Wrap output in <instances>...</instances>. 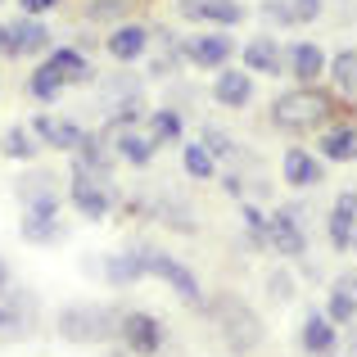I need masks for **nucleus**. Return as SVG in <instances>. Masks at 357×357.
I'll list each match as a JSON object with an SVG mask.
<instances>
[{
	"label": "nucleus",
	"mask_w": 357,
	"mask_h": 357,
	"mask_svg": "<svg viewBox=\"0 0 357 357\" xmlns=\"http://www.w3.org/2000/svg\"><path fill=\"white\" fill-rule=\"evenodd\" d=\"M335 118H340V100L326 86H289V91H280L267 109V122L276 131H289V136H307V131L317 136V131Z\"/></svg>",
	"instance_id": "f257e3e1"
},
{
	"label": "nucleus",
	"mask_w": 357,
	"mask_h": 357,
	"mask_svg": "<svg viewBox=\"0 0 357 357\" xmlns=\"http://www.w3.org/2000/svg\"><path fill=\"white\" fill-rule=\"evenodd\" d=\"M204 312L218 321V331H222V340H227L231 353H253L262 340H267V331H262V317L253 312L244 298H236V294L208 298V303H204Z\"/></svg>",
	"instance_id": "f03ea898"
},
{
	"label": "nucleus",
	"mask_w": 357,
	"mask_h": 357,
	"mask_svg": "<svg viewBox=\"0 0 357 357\" xmlns=\"http://www.w3.org/2000/svg\"><path fill=\"white\" fill-rule=\"evenodd\" d=\"M118 307L109 303H68L54 317V331L68 344H114L118 340Z\"/></svg>",
	"instance_id": "7ed1b4c3"
},
{
	"label": "nucleus",
	"mask_w": 357,
	"mask_h": 357,
	"mask_svg": "<svg viewBox=\"0 0 357 357\" xmlns=\"http://www.w3.org/2000/svg\"><path fill=\"white\" fill-rule=\"evenodd\" d=\"M136 253H140V267H145V276H154V280H163L167 289H172L176 298H181L185 307H195V312H204V285H199V276H195L185 262H176L172 253H163V249H154V244H136Z\"/></svg>",
	"instance_id": "20e7f679"
},
{
	"label": "nucleus",
	"mask_w": 357,
	"mask_h": 357,
	"mask_svg": "<svg viewBox=\"0 0 357 357\" xmlns=\"http://www.w3.org/2000/svg\"><path fill=\"white\" fill-rule=\"evenodd\" d=\"M303 218H307L303 204H276V208L267 213V253H276V258H285V262L307 258Z\"/></svg>",
	"instance_id": "39448f33"
},
{
	"label": "nucleus",
	"mask_w": 357,
	"mask_h": 357,
	"mask_svg": "<svg viewBox=\"0 0 357 357\" xmlns=\"http://www.w3.org/2000/svg\"><path fill=\"white\" fill-rule=\"evenodd\" d=\"M181 54L190 68L199 73H222L227 63H236V41H231V32H222V27H199V32L181 36Z\"/></svg>",
	"instance_id": "423d86ee"
},
{
	"label": "nucleus",
	"mask_w": 357,
	"mask_h": 357,
	"mask_svg": "<svg viewBox=\"0 0 357 357\" xmlns=\"http://www.w3.org/2000/svg\"><path fill=\"white\" fill-rule=\"evenodd\" d=\"M118 344L131 357H158V353H163V344H167V326L158 321L154 312L131 307V312L118 317Z\"/></svg>",
	"instance_id": "0eeeda50"
},
{
	"label": "nucleus",
	"mask_w": 357,
	"mask_h": 357,
	"mask_svg": "<svg viewBox=\"0 0 357 357\" xmlns=\"http://www.w3.org/2000/svg\"><path fill=\"white\" fill-rule=\"evenodd\" d=\"M100 136L109 140V149H114L118 163H131V167H149L154 163V140L145 136V127L140 122H122V118H109L105 127H100Z\"/></svg>",
	"instance_id": "6e6552de"
},
{
	"label": "nucleus",
	"mask_w": 357,
	"mask_h": 357,
	"mask_svg": "<svg viewBox=\"0 0 357 357\" xmlns=\"http://www.w3.org/2000/svg\"><path fill=\"white\" fill-rule=\"evenodd\" d=\"M176 14H181L185 23L231 32V27H240L244 18H249V9H244L240 0H176Z\"/></svg>",
	"instance_id": "1a4fd4ad"
},
{
	"label": "nucleus",
	"mask_w": 357,
	"mask_h": 357,
	"mask_svg": "<svg viewBox=\"0 0 357 357\" xmlns=\"http://www.w3.org/2000/svg\"><path fill=\"white\" fill-rule=\"evenodd\" d=\"M5 27H9V59H45V54H50L54 32L41 23V18L18 14V18H9Z\"/></svg>",
	"instance_id": "9d476101"
},
{
	"label": "nucleus",
	"mask_w": 357,
	"mask_h": 357,
	"mask_svg": "<svg viewBox=\"0 0 357 357\" xmlns=\"http://www.w3.org/2000/svg\"><path fill=\"white\" fill-rule=\"evenodd\" d=\"M280 181L289 190H317L326 181V163L307 145H285V154H280Z\"/></svg>",
	"instance_id": "9b49d317"
},
{
	"label": "nucleus",
	"mask_w": 357,
	"mask_h": 357,
	"mask_svg": "<svg viewBox=\"0 0 357 357\" xmlns=\"http://www.w3.org/2000/svg\"><path fill=\"white\" fill-rule=\"evenodd\" d=\"M240 68L253 77H285V45L276 36H249L240 45Z\"/></svg>",
	"instance_id": "f8f14e48"
},
{
	"label": "nucleus",
	"mask_w": 357,
	"mask_h": 357,
	"mask_svg": "<svg viewBox=\"0 0 357 357\" xmlns=\"http://www.w3.org/2000/svg\"><path fill=\"white\" fill-rule=\"evenodd\" d=\"M68 204L77 208V218H86V222H105L109 213H114L118 195H114V185H105V181H86V176H73V181H68Z\"/></svg>",
	"instance_id": "ddd939ff"
},
{
	"label": "nucleus",
	"mask_w": 357,
	"mask_h": 357,
	"mask_svg": "<svg viewBox=\"0 0 357 357\" xmlns=\"http://www.w3.org/2000/svg\"><path fill=\"white\" fill-rule=\"evenodd\" d=\"M326 63H331V54L317 41H294L285 50V77H294V86H321Z\"/></svg>",
	"instance_id": "4468645a"
},
{
	"label": "nucleus",
	"mask_w": 357,
	"mask_h": 357,
	"mask_svg": "<svg viewBox=\"0 0 357 357\" xmlns=\"http://www.w3.org/2000/svg\"><path fill=\"white\" fill-rule=\"evenodd\" d=\"M317 158L321 163H357V122L335 118L317 131Z\"/></svg>",
	"instance_id": "2eb2a0df"
},
{
	"label": "nucleus",
	"mask_w": 357,
	"mask_h": 357,
	"mask_svg": "<svg viewBox=\"0 0 357 357\" xmlns=\"http://www.w3.org/2000/svg\"><path fill=\"white\" fill-rule=\"evenodd\" d=\"M27 127H32V136L41 140V149H59V154H73V149L82 145V136H86L82 122L59 118V114H36Z\"/></svg>",
	"instance_id": "dca6fc26"
},
{
	"label": "nucleus",
	"mask_w": 357,
	"mask_h": 357,
	"mask_svg": "<svg viewBox=\"0 0 357 357\" xmlns=\"http://www.w3.org/2000/svg\"><path fill=\"white\" fill-rule=\"evenodd\" d=\"M41 63L63 82V86H91V82H100L96 68H91V54H82L77 45H50V54H45Z\"/></svg>",
	"instance_id": "f3484780"
},
{
	"label": "nucleus",
	"mask_w": 357,
	"mask_h": 357,
	"mask_svg": "<svg viewBox=\"0 0 357 357\" xmlns=\"http://www.w3.org/2000/svg\"><path fill=\"white\" fill-rule=\"evenodd\" d=\"M105 54L118 63H136L149 54V23H136V18H127V23L109 27L105 36Z\"/></svg>",
	"instance_id": "a211bd4d"
},
{
	"label": "nucleus",
	"mask_w": 357,
	"mask_h": 357,
	"mask_svg": "<svg viewBox=\"0 0 357 357\" xmlns=\"http://www.w3.org/2000/svg\"><path fill=\"white\" fill-rule=\"evenodd\" d=\"M357 236V190H340L331 204V218H326V240L335 253H349Z\"/></svg>",
	"instance_id": "6ab92c4d"
},
{
	"label": "nucleus",
	"mask_w": 357,
	"mask_h": 357,
	"mask_svg": "<svg viewBox=\"0 0 357 357\" xmlns=\"http://www.w3.org/2000/svg\"><path fill=\"white\" fill-rule=\"evenodd\" d=\"M18 236L27 244H59L68 236V227H63L59 218V204H41V208H23V222H18Z\"/></svg>",
	"instance_id": "aec40b11"
},
{
	"label": "nucleus",
	"mask_w": 357,
	"mask_h": 357,
	"mask_svg": "<svg viewBox=\"0 0 357 357\" xmlns=\"http://www.w3.org/2000/svg\"><path fill=\"white\" fill-rule=\"evenodd\" d=\"M298 349H303L307 357H331L335 349H340V326H335L321 307H307L303 326H298Z\"/></svg>",
	"instance_id": "412c9836"
},
{
	"label": "nucleus",
	"mask_w": 357,
	"mask_h": 357,
	"mask_svg": "<svg viewBox=\"0 0 357 357\" xmlns=\"http://www.w3.org/2000/svg\"><path fill=\"white\" fill-rule=\"evenodd\" d=\"M213 100H218L222 109H231V114H244V109L253 105V73L227 63V68L213 77Z\"/></svg>",
	"instance_id": "4be33fe9"
},
{
	"label": "nucleus",
	"mask_w": 357,
	"mask_h": 357,
	"mask_svg": "<svg viewBox=\"0 0 357 357\" xmlns=\"http://www.w3.org/2000/svg\"><path fill=\"white\" fill-rule=\"evenodd\" d=\"M326 317H331L340 331L357 326V271H344V276L331 280V294H326Z\"/></svg>",
	"instance_id": "5701e85b"
},
{
	"label": "nucleus",
	"mask_w": 357,
	"mask_h": 357,
	"mask_svg": "<svg viewBox=\"0 0 357 357\" xmlns=\"http://www.w3.org/2000/svg\"><path fill=\"white\" fill-rule=\"evenodd\" d=\"M140 127H145L149 140H154V149H167V145H181L185 140V114L181 109H167V105L149 109V114L140 118Z\"/></svg>",
	"instance_id": "b1692460"
},
{
	"label": "nucleus",
	"mask_w": 357,
	"mask_h": 357,
	"mask_svg": "<svg viewBox=\"0 0 357 357\" xmlns=\"http://www.w3.org/2000/svg\"><path fill=\"white\" fill-rule=\"evenodd\" d=\"M326 91H331L335 100H349L357 105V50H335L331 63H326Z\"/></svg>",
	"instance_id": "393cba45"
},
{
	"label": "nucleus",
	"mask_w": 357,
	"mask_h": 357,
	"mask_svg": "<svg viewBox=\"0 0 357 357\" xmlns=\"http://www.w3.org/2000/svg\"><path fill=\"white\" fill-rule=\"evenodd\" d=\"M14 195L23 208H41V204H63V190H59V176L54 172H23L14 181Z\"/></svg>",
	"instance_id": "a878e982"
},
{
	"label": "nucleus",
	"mask_w": 357,
	"mask_h": 357,
	"mask_svg": "<svg viewBox=\"0 0 357 357\" xmlns=\"http://www.w3.org/2000/svg\"><path fill=\"white\" fill-rule=\"evenodd\" d=\"M100 276H105L114 289H131L136 280H145V267H140V253H136V249L109 253V258L100 262Z\"/></svg>",
	"instance_id": "bb28decb"
},
{
	"label": "nucleus",
	"mask_w": 357,
	"mask_h": 357,
	"mask_svg": "<svg viewBox=\"0 0 357 357\" xmlns=\"http://www.w3.org/2000/svg\"><path fill=\"white\" fill-rule=\"evenodd\" d=\"M0 154L14 158V163H36V158H41V140L32 136L27 122H14V127H5V136H0Z\"/></svg>",
	"instance_id": "cd10ccee"
},
{
	"label": "nucleus",
	"mask_w": 357,
	"mask_h": 357,
	"mask_svg": "<svg viewBox=\"0 0 357 357\" xmlns=\"http://www.w3.org/2000/svg\"><path fill=\"white\" fill-rule=\"evenodd\" d=\"M181 167H185L190 181H218V158L199 140H181Z\"/></svg>",
	"instance_id": "c85d7f7f"
},
{
	"label": "nucleus",
	"mask_w": 357,
	"mask_h": 357,
	"mask_svg": "<svg viewBox=\"0 0 357 357\" xmlns=\"http://www.w3.org/2000/svg\"><path fill=\"white\" fill-rule=\"evenodd\" d=\"M199 145L208 149L218 163H236V158H240V140L231 136L227 127H218V122H204V127H199Z\"/></svg>",
	"instance_id": "c756f323"
},
{
	"label": "nucleus",
	"mask_w": 357,
	"mask_h": 357,
	"mask_svg": "<svg viewBox=\"0 0 357 357\" xmlns=\"http://www.w3.org/2000/svg\"><path fill=\"white\" fill-rule=\"evenodd\" d=\"M154 218L163 222V227L181 231V236H195V231H199V222H195V208H190L185 199H158V204H154Z\"/></svg>",
	"instance_id": "7c9ffc66"
},
{
	"label": "nucleus",
	"mask_w": 357,
	"mask_h": 357,
	"mask_svg": "<svg viewBox=\"0 0 357 357\" xmlns=\"http://www.w3.org/2000/svg\"><path fill=\"white\" fill-rule=\"evenodd\" d=\"M240 227H244V240H249V249L267 253V208L253 199H240Z\"/></svg>",
	"instance_id": "2f4dec72"
},
{
	"label": "nucleus",
	"mask_w": 357,
	"mask_h": 357,
	"mask_svg": "<svg viewBox=\"0 0 357 357\" xmlns=\"http://www.w3.org/2000/svg\"><path fill=\"white\" fill-rule=\"evenodd\" d=\"M131 5H136V0H86V5H82V18H86V23H109V27H118V23H127L131 18Z\"/></svg>",
	"instance_id": "473e14b6"
},
{
	"label": "nucleus",
	"mask_w": 357,
	"mask_h": 357,
	"mask_svg": "<svg viewBox=\"0 0 357 357\" xmlns=\"http://www.w3.org/2000/svg\"><path fill=\"white\" fill-rule=\"evenodd\" d=\"M63 91H68V86H63V82L54 77V73L45 68V63H36V68L27 73V96H32L36 105H54V100H59Z\"/></svg>",
	"instance_id": "72a5a7b5"
},
{
	"label": "nucleus",
	"mask_w": 357,
	"mask_h": 357,
	"mask_svg": "<svg viewBox=\"0 0 357 357\" xmlns=\"http://www.w3.org/2000/svg\"><path fill=\"white\" fill-rule=\"evenodd\" d=\"M258 14L267 18V23H276V27H298V18H294V9H289V0H262Z\"/></svg>",
	"instance_id": "f704fd0d"
},
{
	"label": "nucleus",
	"mask_w": 357,
	"mask_h": 357,
	"mask_svg": "<svg viewBox=\"0 0 357 357\" xmlns=\"http://www.w3.org/2000/svg\"><path fill=\"white\" fill-rule=\"evenodd\" d=\"M267 294L276 298V303H289V298H294V276H289V271H267Z\"/></svg>",
	"instance_id": "c9c22d12"
},
{
	"label": "nucleus",
	"mask_w": 357,
	"mask_h": 357,
	"mask_svg": "<svg viewBox=\"0 0 357 357\" xmlns=\"http://www.w3.org/2000/svg\"><path fill=\"white\" fill-rule=\"evenodd\" d=\"M218 181H222V190H227L231 199H249V176H244V167H231V172L218 176Z\"/></svg>",
	"instance_id": "e433bc0d"
},
{
	"label": "nucleus",
	"mask_w": 357,
	"mask_h": 357,
	"mask_svg": "<svg viewBox=\"0 0 357 357\" xmlns=\"http://www.w3.org/2000/svg\"><path fill=\"white\" fill-rule=\"evenodd\" d=\"M289 9H294L298 23H312V18L326 14V0H289Z\"/></svg>",
	"instance_id": "4c0bfd02"
},
{
	"label": "nucleus",
	"mask_w": 357,
	"mask_h": 357,
	"mask_svg": "<svg viewBox=\"0 0 357 357\" xmlns=\"http://www.w3.org/2000/svg\"><path fill=\"white\" fill-rule=\"evenodd\" d=\"M63 0H18V9H23L27 18H45V14H54Z\"/></svg>",
	"instance_id": "58836bf2"
},
{
	"label": "nucleus",
	"mask_w": 357,
	"mask_h": 357,
	"mask_svg": "<svg viewBox=\"0 0 357 357\" xmlns=\"http://www.w3.org/2000/svg\"><path fill=\"white\" fill-rule=\"evenodd\" d=\"M0 59H9V27L0 23Z\"/></svg>",
	"instance_id": "ea45409f"
},
{
	"label": "nucleus",
	"mask_w": 357,
	"mask_h": 357,
	"mask_svg": "<svg viewBox=\"0 0 357 357\" xmlns=\"http://www.w3.org/2000/svg\"><path fill=\"white\" fill-rule=\"evenodd\" d=\"M9 285V267H5V258H0V289Z\"/></svg>",
	"instance_id": "a19ab883"
},
{
	"label": "nucleus",
	"mask_w": 357,
	"mask_h": 357,
	"mask_svg": "<svg viewBox=\"0 0 357 357\" xmlns=\"http://www.w3.org/2000/svg\"><path fill=\"white\" fill-rule=\"evenodd\" d=\"M105 357H131V353H127V349H109Z\"/></svg>",
	"instance_id": "79ce46f5"
},
{
	"label": "nucleus",
	"mask_w": 357,
	"mask_h": 357,
	"mask_svg": "<svg viewBox=\"0 0 357 357\" xmlns=\"http://www.w3.org/2000/svg\"><path fill=\"white\" fill-rule=\"evenodd\" d=\"M349 253H353V258H357V236H353V249H349Z\"/></svg>",
	"instance_id": "37998d69"
}]
</instances>
